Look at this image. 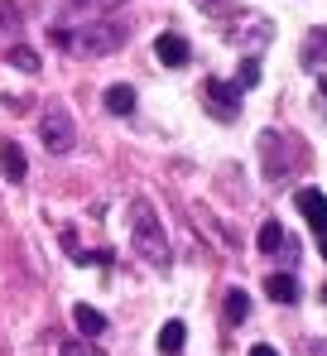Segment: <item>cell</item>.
I'll return each mask as SVG.
<instances>
[{
  "mask_svg": "<svg viewBox=\"0 0 327 356\" xmlns=\"http://www.w3.org/2000/svg\"><path fill=\"white\" fill-rule=\"evenodd\" d=\"M130 241L150 265H168V236H164V217L150 207V197H130Z\"/></svg>",
  "mask_w": 327,
  "mask_h": 356,
  "instance_id": "obj_1",
  "label": "cell"
},
{
  "mask_svg": "<svg viewBox=\"0 0 327 356\" xmlns=\"http://www.w3.org/2000/svg\"><path fill=\"white\" fill-rule=\"evenodd\" d=\"M63 44H72V49H82V54H115L120 44H125V24H115V19H97V24H82L77 34H58Z\"/></svg>",
  "mask_w": 327,
  "mask_h": 356,
  "instance_id": "obj_2",
  "label": "cell"
},
{
  "mask_svg": "<svg viewBox=\"0 0 327 356\" xmlns=\"http://www.w3.org/2000/svg\"><path fill=\"white\" fill-rule=\"evenodd\" d=\"M39 140H44L49 154H67V149L77 145V125H72V116H67L63 106H49V111L39 116Z\"/></svg>",
  "mask_w": 327,
  "mask_h": 356,
  "instance_id": "obj_3",
  "label": "cell"
},
{
  "mask_svg": "<svg viewBox=\"0 0 327 356\" xmlns=\"http://www.w3.org/2000/svg\"><path fill=\"white\" fill-rule=\"evenodd\" d=\"M202 102L217 120H236L241 116V87L236 82H221V77H207L202 82Z\"/></svg>",
  "mask_w": 327,
  "mask_h": 356,
  "instance_id": "obj_4",
  "label": "cell"
},
{
  "mask_svg": "<svg viewBox=\"0 0 327 356\" xmlns=\"http://www.w3.org/2000/svg\"><path fill=\"white\" fill-rule=\"evenodd\" d=\"M298 212H303V222L318 232V236H327V193H318V188H298Z\"/></svg>",
  "mask_w": 327,
  "mask_h": 356,
  "instance_id": "obj_5",
  "label": "cell"
},
{
  "mask_svg": "<svg viewBox=\"0 0 327 356\" xmlns=\"http://www.w3.org/2000/svg\"><path fill=\"white\" fill-rule=\"evenodd\" d=\"M154 54H159L164 67H183L193 49H188V39H183V34H159V39H154Z\"/></svg>",
  "mask_w": 327,
  "mask_h": 356,
  "instance_id": "obj_6",
  "label": "cell"
},
{
  "mask_svg": "<svg viewBox=\"0 0 327 356\" xmlns=\"http://www.w3.org/2000/svg\"><path fill=\"white\" fill-rule=\"evenodd\" d=\"M72 323H77L82 337H102V332H106V313L92 308V303H72Z\"/></svg>",
  "mask_w": 327,
  "mask_h": 356,
  "instance_id": "obj_7",
  "label": "cell"
},
{
  "mask_svg": "<svg viewBox=\"0 0 327 356\" xmlns=\"http://www.w3.org/2000/svg\"><path fill=\"white\" fill-rule=\"evenodd\" d=\"M0 174L10 178V183H24V174H29V164H24V149H19L15 140H5V145H0Z\"/></svg>",
  "mask_w": 327,
  "mask_h": 356,
  "instance_id": "obj_8",
  "label": "cell"
},
{
  "mask_svg": "<svg viewBox=\"0 0 327 356\" xmlns=\"http://www.w3.org/2000/svg\"><path fill=\"white\" fill-rule=\"evenodd\" d=\"M106 111L111 116H130L135 111V87H125V82L106 87Z\"/></svg>",
  "mask_w": 327,
  "mask_h": 356,
  "instance_id": "obj_9",
  "label": "cell"
},
{
  "mask_svg": "<svg viewBox=\"0 0 327 356\" xmlns=\"http://www.w3.org/2000/svg\"><path fill=\"white\" fill-rule=\"evenodd\" d=\"M265 294L274 303H298V284H294V275H270L265 280Z\"/></svg>",
  "mask_w": 327,
  "mask_h": 356,
  "instance_id": "obj_10",
  "label": "cell"
},
{
  "mask_svg": "<svg viewBox=\"0 0 327 356\" xmlns=\"http://www.w3.org/2000/svg\"><path fill=\"white\" fill-rule=\"evenodd\" d=\"M183 342H188V327L173 318V323H164V332H159V352L164 356H178L183 352Z\"/></svg>",
  "mask_w": 327,
  "mask_h": 356,
  "instance_id": "obj_11",
  "label": "cell"
},
{
  "mask_svg": "<svg viewBox=\"0 0 327 356\" xmlns=\"http://www.w3.org/2000/svg\"><path fill=\"white\" fill-rule=\"evenodd\" d=\"M250 318V294L246 289H226V323H246Z\"/></svg>",
  "mask_w": 327,
  "mask_h": 356,
  "instance_id": "obj_12",
  "label": "cell"
},
{
  "mask_svg": "<svg viewBox=\"0 0 327 356\" xmlns=\"http://www.w3.org/2000/svg\"><path fill=\"white\" fill-rule=\"evenodd\" d=\"M231 39H236V44H246V49H260V44L270 39V24H265V19H250V24H246V29H236Z\"/></svg>",
  "mask_w": 327,
  "mask_h": 356,
  "instance_id": "obj_13",
  "label": "cell"
},
{
  "mask_svg": "<svg viewBox=\"0 0 327 356\" xmlns=\"http://www.w3.org/2000/svg\"><path fill=\"white\" fill-rule=\"evenodd\" d=\"M284 241H289V236H284V227H279V222H265V227H260V250H265V255H274Z\"/></svg>",
  "mask_w": 327,
  "mask_h": 356,
  "instance_id": "obj_14",
  "label": "cell"
},
{
  "mask_svg": "<svg viewBox=\"0 0 327 356\" xmlns=\"http://www.w3.org/2000/svg\"><path fill=\"white\" fill-rule=\"evenodd\" d=\"M10 63H15L19 72H39V54H34V49H24V44H19V49H10Z\"/></svg>",
  "mask_w": 327,
  "mask_h": 356,
  "instance_id": "obj_15",
  "label": "cell"
},
{
  "mask_svg": "<svg viewBox=\"0 0 327 356\" xmlns=\"http://www.w3.org/2000/svg\"><path fill=\"white\" fill-rule=\"evenodd\" d=\"M63 356H102V347L92 337H77V342H63Z\"/></svg>",
  "mask_w": 327,
  "mask_h": 356,
  "instance_id": "obj_16",
  "label": "cell"
},
{
  "mask_svg": "<svg viewBox=\"0 0 327 356\" xmlns=\"http://www.w3.org/2000/svg\"><path fill=\"white\" fill-rule=\"evenodd\" d=\"M255 82H260V63L246 58V63H241V77H236V87L246 92V87H255Z\"/></svg>",
  "mask_w": 327,
  "mask_h": 356,
  "instance_id": "obj_17",
  "label": "cell"
},
{
  "mask_svg": "<svg viewBox=\"0 0 327 356\" xmlns=\"http://www.w3.org/2000/svg\"><path fill=\"white\" fill-rule=\"evenodd\" d=\"M198 5H202L207 15H217V19H231V15H236V0H198Z\"/></svg>",
  "mask_w": 327,
  "mask_h": 356,
  "instance_id": "obj_18",
  "label": "cell"
},
{
  "mask_svg": "<svg viewBox=\"0 0 327 356\" xmlns=\"http://www.w3.org/2000/svg\"><path fill=\"white\" fill-rule=\"evenodd\" d=\"M0 24H10V29L19 24V10H15V5H5V0H0Z\"/></svg>",
  "mask_w": 327,
  "mask_h": 356,
  "instance_id": "obj_19",
  "label": "cell"
},
{
  "mask_svg": "<svg viewBox=\"0 0 327 356\" xmlns=\"http://www.w3.org/2000/svg\"><path fill=\"white\" fill-rule=\"evenodd\" d=\"M246 356H279V352H274L270 342H255V347H250V352H246Z\"/></svg>",
  "mask_w": 327,
  "mask_h": 356,
  "instance_id": "obj_20",
  "label": "cell"
},
{
  "mask_svg": "<svg viewBox=\"0 0 327 356\" xmlns=\"http://www.w3.org/2000/svg\"><path fill=\"white\" fill-rule=\"evenodd\" d=\"M67 5H102V0H67Z\"/></svg>",
  "mask_w": 327,
  "mask_h": 356,
  "instance_id": "obj_21",
  "label": "cell"
},
{
  "mask_svg": "<svg viewBox=\"0 0 327 356\" xmlns=\"http://www.w3.org/2000/svg\"><path fill=\"white\" fill-rule=\"evenodd\" d=\"M102 5H106V10H115V5H125V0H102Z\"/></svg>",
  "mask_w": 327,
  "mask_h": 356,
  "instance_id": "obj_22",
  "label": "cell"
},
{
  "mask_svg": "<svg viewBox=\"0 0 327 356\" xmlns=\"http://www.w3.org/2000/svg\"><path fill=\"white\" fill-rule=\"evenodd\" d=\"M323 260H327V236H323Z\"/></svg>",
  "mask_w": 327,
  "mask_h": 356,
  "instance_id": "obj_23",
  "label": "cell"
},
{
  "mask_svg": "<svg viewBox=\"0 0 327 356\" xmlns=\"http://www.w3.org/2000/svg\"><path fill=\"white\" fill-rule=\"evenodd\" d=\"M318 356H327V347H323V352H318Z\"/></svg>",
  "mask_w": 327,
  "mask_h": 356,
  "instance_id": "obj_24",
  "label": "cell"
},
{
  "mask_svg": "<svg viewBox=\"0 0 327 356\" xmlns=\"http://www.w3.org/2000/svg\"><path fill=\"white\" fill-rule=\"evenodd\" d=\"M323 298H327V289H323Z\"/></svg>",
  "mask_w": 327,
  "mask_h": 356,
  "instance_id": "obj_25",
  "label": "cell"
}]
</instances>
